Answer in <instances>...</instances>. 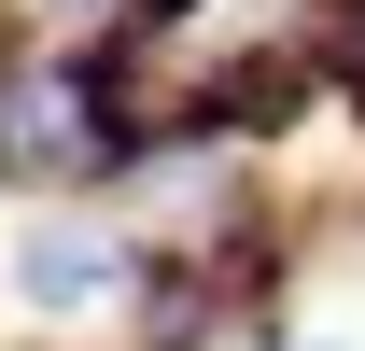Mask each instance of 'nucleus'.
<instances>
[{
  "instance_id": "obj_1",
  "label": "nucleus",
  "mask_w": 365,
  "mask_h": 351,
  "mask_svg": "<svg viewBox=\"0 0 365 351\" xmlns=\"http://www.w3.org/2000/svg\"><path fill=\"white\" fill-rule=\"evenodd\" d=\"M0 169H113V85L98 71H29V85H0Z\"/></svg>"
},
{
  "instance_id": "obj_2",
  "label": "nucleus",
  "mask_w": 365,
  "mask_h": 351,
  "mask_svg": "<svg viewBox=\"0 0 365 351\" xmlns=\"http://www.w3.org/2000/svg\"><path fill=\"white\" fill-rule=\"evenodd\" d=\"M113 281H127L113 239H29V295H43V309H98Z\"/></svg>"
}]
</instances>
